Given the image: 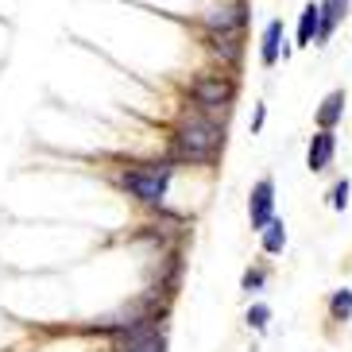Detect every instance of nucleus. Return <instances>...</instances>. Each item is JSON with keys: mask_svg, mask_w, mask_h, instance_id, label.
I'll return each instance as SVG.
<instances>
[{"mask_svg": "<svg viewBox=\"0 0 352 352\" xmlns=\"http://www.w3.org/2000/svg\"><path fill=\"white\" fill-rule=\"evenodd\" d=\"M344 8H349V0H325V4H321V35H318V43H329V35H333V28L341 23Z\"/></svg>", "mask_w": 352, "mask_h": 352, "instance_id": "nucleus-9", "label": "nucleus"}, {"mask_svg": "<svg viewBox=\"0 0 352 352\" xmlns=\"http://www.w3.org/2000/svg\"><path fill=\"white\" fill-rule=\"evenodd\" d=\"M267 321H271V306L256 302V306L248 310V325H252V329H259V333H263V329H267Z\"/></svg>", "mask_w": 352, "mask_h": 352, "instance_id": "nucleus-14", "label": "nucleus"}, {"mask_svg": "<svg viewBox=\"0 0 352 352\" xmlns=\"http://www.w3.org/2000/svg\"><path fill=\"white\" fill-rule=\"evenodd\" d=\"M259 240H263V252H267V256H279V252L287 248V225L275 217L263 232H259Z\"/></svg>", "mask_w": 352, "mask_h": 352, "instance_id": "nucleus-12", "label": "nucleus"}, {"mask_svg": "<svg viewBox=\"0 0 352 352\" xmlns=\"http://www.w3.org/2000/svg\"><path fill=\"white\" fill-rule=\"evenodd\" d=\"M248 217H252V228L256 232H263V228L275 221V182L271 178H259L256 190H252L248 197Z\"/></svg>", "mask_w": 352, "mask_h": 352, "instance_id": "nucleus-4", "label": "nucleus"}, {"mask_svg": "<svg viewBox=\"0 0 352 352\" xmlns=\"http://www.w3.org/2000/svg\"><path fill=\"white\" fill-rule=\"evenodd\" d=\"M333 155H337V135H333V128H321L310 140V147H306V166H310L314 175L318 170H329Z\"/></svg>", "mask_w": 352, "mask_h": 352, "instance_id": "nucleus-6", "label": "nucleus"}, {"mask_svg": "<svg viewBox=\"0 0 352 352\" xmlns=\"http://www.w3.org/2000/svg\"><path fill=\"white\" fill-rule=\"evenodd\" d=\"M232 94H236V85L228 82L225 74H197L194 82H190V101L201 109V113H225L228 104H232Z\"/></svg>", "mask_w": 352, "mask_h": 352, "instance_id": "nucleus-3", "label": "nucleus"}, {"mask_svg": "<svg viewBox=\"0 0 352 352\" xmlns=\"http://www.w3.org/2000/svg\"><path fill=\"white\" fill-rule=\"evenodd\" d=\"M263 116H267V109L259 104V109H256V116H252V132H259V128H263Z\"/></svg>", "mask_w": 352, "mask_h": 352, "instance_id": "nucleus-18", "label": "nucleus"}, {"mask_svg": "<svg viewBox=\"0 0 352 352\" xmlns=\"http://www.w3.org/2000/svg\"><path fill=\"white\" fill-rule=\"evenodd\" d=\"M135 352H166V337H163V333H155L151 341H144Z\"/></svg>", "mask_w": 352, "mask_h": 352, "instance_id": "nucleus-17", "label": "nucleus"}, {"mask_svg": "<svg viewBox=\"0 0 352 352\" xmlns=\"http://www.w3.org/2000/svg\"><path fill=\"white\" fill-rule=\"evenodd\" d=\"M244 20H248V4H244V0H232V4L209 8L206 16H201L206 32H240V28H244Z\"/></svg>", "mask_w": 352, "mask_h": 352, "instance_id": "nucleus-5", "label": "nucleus"}, {"mask_svg": "<svg viewBox=\"0 0 352 352\" xmlns=\"http://www.w3.org/2000/svg\"><path fill=\"white\" fill-rule=\"evenodd\" d=\"M236 39H240V32H209L206 35V43L221 54V58H228V63H236V54H240Z\"/></svg>", "mask_w": 352, "mask_h": 352, "instance_id": "nucleus-11", "label": "nucleus"}, {"mask_svg": "<svg viewBox=\"0 0 352 352\" xmlns=\"http://www.w3.org/2000/svg\"><path fill=\"white\" fill-rule=\"evenodd\" d=\"M344 206H349V182L341 178V182L329 190V209H344Z\"/></svg>", "mask_w": 352, "mask_h": 352, "instance_id": "nucleus-16", "label": "nucleus"}, {"mask_svg": "<svg viewBox=\"0 0 352 352\" xmlns=\"http://www.w3.org/2000/svg\"><path fill=\"white\" fill-rule=\"evenodd\" d=\"M321 35V4H306L298 16V47H314Z\"/></svg>", "mask_w": 352, "mask_h": 352, "instance_id": "nucleus-7", "label": "nucleus"}, {"mask_svg": "<svg viewBox=\"0 0 352 352\" xmlns=\"http://www.w3.org/2000/svg\"><path fill=\"white\" fill-rule=\"evenodd\" d=\"M170 175H175V166L170 163L128 166L124 175H120V186H124L135 201H144V206H163L166 186H170Z\"/></svg>", "mask_w": 352, "mask_h": 352, "instance_id": "nucleus-2", "label": "nucleus"}, {"mask_svg": "<svg viewBox=\"0 0 352 352\" xmlns=\"http://www.w3.org/2000/svg\"><path fill=\"white\" fill-rule=\"evenodd\" d=\"M279 51H287V47H283V20H271L267 32H263V47H259V58H263V66H275V63H279Z\"/></svg>", "mask_w": 352, "mask_h": 352, "instance_id": "nucleus-8", "label": "nucleus"}, {"mask_svg": "<svg viewBox=\"0 0 352 352\" xmlns=\"http://www.w3.org/2000/svg\"><path fill=\"white\" fill-rule=\"evenodd\" d=\"M329 318L333 321H349L352 318V290H333V298H329Z\"/></svg>", "mask_w": 352, "mask_h": 352, "instance_id": "nucleus-13", "label": "nucleus"}, {"mask_svg": "<svg viewBox=\"0 0 352 352\" xmlns=\"http://www.w3.org/2000/svg\"><path fill=\"white\" fill-rule=\"evenodd\" d=\"M225 147V124L209 116H190L175 128V159L178 163H209Z\"/></svg>", "mask_w": 352, "mask_h": 352, "instance_id": "nucleus-1", "label": "nucleus"}, {"mask_svg": "<svg viewBox=\"0 0 352 352\" xmlns=\"http://www.w3.org/2000/svg\"><path fill=\"white\" fill-rule=\"evenodd\" d=\"M341 116H344V89H333V94L321 101V109H318V124L321 128H333Z\"/></svg>", "mask_w": 352, "mask_h": 352, "instance_id": "nucleus-10", "label": "nucleus"}, {"mask_svg": "<svg viewBox=\"0 0 352 352\" xmlns=\"http://www.w3.org/2000/svg\"><path fill=\"white\" fill-rule=\"evenodd\" d=\"M263 279H267V271H263V267H248V271H244V279H240V287L252 294V290H263Z\"/></svg>", "mask_w": 352, "mask_h": 352, "instance_id": "nucleus-15", "label": "nucleus"}]
</instances>
